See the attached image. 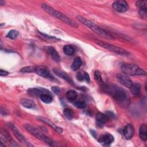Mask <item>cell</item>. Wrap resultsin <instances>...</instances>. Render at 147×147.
<instances>
[{
    "instance_id": "cell-8",
    "label": "cell",
    "mask_w": 147,
    "mask_h": 147,
    "mask_svg": "<svg viewBox=\"0 0 147 147\" xmlns=\"http://www.w3.org/2000/svg\"><path fill=\"white\" fill-rule=\"evenodd\" d=\"M113 8L119 13H124L129 9V5L126 1L123 0L116 1L112 5Z\"/></svg>"
},
{
    "instance_id": "cell-16",
    "label": "cell",
    "mask_w": 147,
    "mask_h": 147,
    "mask_svg": "<svg viewBox=\"0 0 147 147\" xmlns=\"http://www.w3.org/2000/svg\"><path fill=\"white\" fill-rule=\"evenodd\" d=\"M134 127L132 124L129 123L125 126L123 129V133L125 138L126 140L131 139L134 135Z\"/></svg>"
},
{
    "instance_id": "cell-33",
    "label": "cell",
    "mask_w": 147,
    "mask_h": 147,
    "mask_svg": "<svg viewBox=\"0 0 147 147\" xmlns=\"http://www.w3.org/2000/svg\"><path fill=\"white\" fill-rule=\"evenodd\" d=\"M51 89H52V91L55 94H57V95L59 94L60 92V88H59L58 87H57V86H52Z\"/></svg>"
},
{
    "instance_id": "cell-6",
    "label": "cell",
    "mask_w": 147,
    "mask_h": 147,
    "mask_svg": "<svg viewBox=\"0 0 147 147\" xmlns=\"http://www.w3.org/2000/svg\"><path fill=\"white\" fill-rule=\"evenodd\" d=\"M95 42L100 47L105 49H106L112 52L115 53L118 55H119L121 56H128L129 55V53L127 51H126L123 48L118 47L117 46L113 45L112 44H110L107 42H105L104 41L98 40H95Z\"/></svg>"
},
{
    "instance_id": "cell-4",
    "label": "cell",
    "mask_w": 147,
    "mask_h": 147,
    "mask_svg": "<svg viewBox=\"0 0 147 147\" xmlns=\"http://www.w3.org/2000/svg\"><path fill=\"white\" fill-rule=\"evenodd\" d=\"M122 73L128 76L146 75V72L142 68L136 64H123L121 67Z\"/></svg>"
},
{
    "instance_id": "cell-3",
    "label": "cell",
    "mask_w": 147,
    "mask_h": 147,
    "mask_svg": "<svg viewBox=\"0 0 147 147\" xmlns=\"http://www.w3.org/2000/svg\"><path fill=\"white\" fill-rule=\"evenodd\" d=\"M41 7L46 12L49 13L50 15L57 18L59 20H61L65 24L69 25L74 28L78 27V25L75 21H74L70 18H69L65 14H63L62 13H61L57 10H56L52 7L49 6L48 5H47L46 3H42V4H41Z\"/></svg>"
},
{
    "instance_id": "cell-5",
    "label": "cell",
    "mask_w": 147,
    "mask_h": 147,
    "mask_svg": "<svg viewBox=\"0 0 147 147\" xmlns=\"http://www.w3.org/2000/svg\"><path fill=\"white\" fill-rule=\"evenodd\" d=\"M24 127L28 131H29L30 133H31L32 135H33L37 138L39 139L41 141H42L43 142L48 144L49 145L52 146L53 145V142L51 138H49L46 135L41 133L38 130H37L34 126H33L29 124H25Z\"/></svg>"
},
{
    "instance_id": "cell-23",
    "label": "cell",
    "mask_w": 147,
    "mask_h": 147,
    "mask_svg": "<svg viewBox=\"0 0 147 147\" xmlns=\"http://www.w3.org/2000/svg\"><path fill=\"white\" fill-rule=\"evenodd\" d=\"M82 64V59L79 57H77L75 59L74 61L72 62L71 68L73 71L78 70Z\"/></svg>"
},
{
    "instance_id": "cell-28",
    "label": "cell",
    "mask_w": 147,
    "mask_h": 147,
    "mask_svg": "<svg viewBox=\"0 0 147 147\" xmlns=\"http://www.w3.org/2000/svg\"><path fill=\"white\" fill-rule=\"evenodd\" d=\"M63 114L65 118H67L68 120H71L74 117V113L72 111L68 108H65L64 110Z\"/></svg>"
},
{
    "instance_id": "cell-35",
    "label": "cell",
    "mask_w": 147,
    "mask_h": 147,
    "mask_svg": "<svg viewBox=\"0 0 147 147\" xmlns=\"http://www.w3.org/2000/svg\"><path fill=\"white\" fill-rule=\"evenodd\" d=\"M76 78L78 79V80H79V81H82L83 80H84V76H83V74H82L80 72H78L76 75Z\"/></svg>"
},
{
    "instance_id": "cell-2",
    "label": "cell",
    "mask_w": 147,
    "mask_h": 147,
    "mask_svg": "<svg viewBox=\"0 0 147 147\" xmlns=\"http://www.w3.org/2000/svg\"><path fill=\"white\" fill-rule=\"evenodd\" d=\"M78 20L83 25H84L86 26L88 28L90 29H91L92 31L96 33L98 35L100 36V37L109 39V40H113L114 37L113 36L110 34L109 33L107 32L104 29H102L100 27H99L98 25L92 22L91 21L81 16H77Z\"/></svg>"
},
{
    "instance_id": "cell-24",
    "label": "cell",
    "mask_w": 147,
    "mask_h": 147,
    "mask_svg": "<svg viewBox=\"0 0 147 147\" xmlns=\"http://www.w3.org/2000/svg\"><path fill=\"white\" fill-rule=\"evenodd\" d=\"M65 96L67 99L69 101H75V99L77 98L78 94L76 91L70 90L67 92Z\"/></svg>"
},
{
    "instance_id": "cell-36",
    "label": "cell",
    "mask_w": 147,
    "mask_h": 147,
    "mask_svg": "<svg viewBox=\"0 0 147 147\" xmlns=\"http://www.w3.org/2000/svg\"><path fill=\"white\" fill-rule=\"evenodd\" d=\"M110 118H115V114L111 112V111H107L106 113H105Z\"/></svg>"
},
{
    "instance_id": "cell-12",
    "label": "cell",
    "mask_w": 147,
    "mask_h": 147,
    "mask_svg": "<svg viewBox=\"0 0 147 147\" xmlns=\"http://www.w3.org/2000/svg\"><path fill=\"white\" fill-rule=\"evenodd\" d=\"M110 118L106 114L102 113H98L96 115V123L99 127H103L109 120Z\"/></svg>"
},
{
    "instance_id": "cell-26",
    "label": "cell",
    "mask_w": 147,
    "mask_h": 147,
    "mask_svg": "<svg viewBox=\"0 0 147 147\" xmlns=\"http://www.w3.org/2000/svg\"><path fill=\"white\" fill-rule=\"evenodd\" d=\"M94 76H95V79L97 80V82H98V83L102 87H103L105 84L102 79V76H101V74H100V72L96 70L94 72Z\"/></svg>"
},
{
    "instance_id": "cell-37",
    "label": "cell",
    "mask_w": 147,
    "mask_h": 147,
    "mask_svg": "<svg viewBox=\"0 0 147 147\" xmlns=\"http://www.w3.org/2000/svg\"><path fill=\"white\" fill-rule=\"evenodd\" d=\"M9 74V72L7 71H6L5 70H3L2 69H0V75L1 76H6Z\"/></svg>"
},
{
    "instance_id": "cell-19",
    "label": "cell",
    "mask_w": 147,
    "mask_h": 147,
    "mask_svg": "<svg viewBox=\"0 0 147 147\" xmlns=\"http://www.w3.org/2000/svg\"><path fill=\"white\" fill-rule=\"evenodd\" d=\"M20 103L23 107L26 109H34L36 108V103L29 99H22L20 100Z\"/></svg>"
},
{
    "instance_id": "cell-9",
    "label": "cell",
    "mask_w": 147,
    "mask_h": 147,
    "mask_svg": "<svg viewBox=\"0 0 147 147\" xmlns=\"http://www.w3.org/2000/svg\"><path fill=\"white\" fill-rule=\"evenodd\" d=\"M7 125L11 129V130L14 133V136L16 137V138L21 142V143L25 144L28 146V142L26 140L25 137L22 134V133L19 131V130L17 128V127L11 123H8Z\"/></svg>"
},
{
    "instance_id": "cell-39",
    "label": "cell",
    "mask_w": 147,
    "mask_h": 147,
    "mask_svg": "<svg viewBox=\"0 0 147 147\" xmlns=\"http://www.w3.org/2000/svg\"><path fill=\"white\" fill-rule=\"evenodd\" d=\"M5 1H3L2 0H1V1H0V4H1V5H5Z\"/></svg>"
},
{
    "instance_id": "cell-38",
    "label": "cell",
    "mask_w": 147,
    "mask_h": 147,
    "mask_svg": "<svg viewBox=\"0 0 147 147\" xmlns=\"http://www.w3.org/2000/svg\"><path fill=\"white\" fill-rule=\"evenodd\" d=\"M90 131L91 134L95 138H96V131L94 130H93V129L90 130Z\"/></svg>"
},
{
    "instance_id": "cell-17",
    "label": "cell",
    "mask_w": 147,
    "mask_h": 147,
    "mask_svg": "<svg viewBox=\"0 0 147 147\" xmlns=\"http://www.w3.org/2000/svg\"><path fill=\"white\" fill-rule=\"evenodd\" d=\"M53 72L54 73L59 77L62 78L63 79L66 80L67 82H68L69 83L74 85V82H73V80H72V79L64 71L58 69V68H54L53 69Z\"/></svg>"
},
{
    "instance_id": "cell-32",
    "label": "cell",
    "mask_w": 147,
    "mask_h": 147,
    "mask_svg": "<svg viewBox=\"0 0 147 147\" xmlns=\"http://www.w3.org/2000/svg\"><path fill=\"white\" fill-rule=\"evenodd\" d=\"M138 13L140 17L142 18L146 19L147 17V9H138Z\"/></svg>"
},
{
    "instance_id": "cell-22",
    "label": "cell",
    "mask_w": 147,
    "mask_h": 147,
    "mask_svg": "<svg viewBox=\"0 0 147 147\" xmlns=\"http://www.w3.org/2000/svg\"><path fill=\"white\" fill-rule=\"evenodd\" d=\"M147 127L145 124H143L140 127V131H139V134H140V137L141 139L144 141H146L147 139Z\"/></svg>"
},
{
    "instance_id": "cell-13",
    "label": "cell",
    "mask_w": 147,
    "mask_h": 147,
    "mask_svg": "<svg viewBox=\"0 0 147 147\" xmlns=\"http://www.w3.org/2000/svg\"><path fill=\"white\" fill-rule=\"evenodd\" d=\"M98 142L104 145H110L114 140V137L109 134V133H105L101 135L98 138Z\"/></svg>"
},
{
    "instance_id": "cell-20",
    "label": "cell",
    "mask_w": 147,
    "mask_h": 147,
    "mask_svg": "<svg viewBox=\"0 0 147 147\" xmlns=\"http://www.w3.org/2000/svg\"><path fill=\"white\" fill-rule=\"evenodd\" d=\"M131 93L134 96H138L141 94V87L138 83H133L130 87Z\"/></svg>"
},
{
    "instance_id": "cell-14",
    "label": "cell",
    "mask_w": 147,
    "mask_h": 147,
    "mask_svg": "<svg viewBox=\"0 0 147 147\" xmlns=\"http://www.w3.org/2000/svg\"><path fill=\"white\" fill-rule=\"evenodd\" d=\"M28 93L32 96H34V97H37V96H39L44 93H51L48 90L42 88V87H37V88H30L29 89L28 91Z\"/></svg>"
},
{
    "instance_id": "cell-31",
    "label": "cell",
    "mask_w": 147,
    "mask_h": 147,
    "mask_svg": "<svg viewBox=\"0 0 147 147\" xmlns=\"http://www.w3.org/2000/svg\"><path fill=\"white\" fill-rule=\"evenodd\" d=\"M136 4L138 9H147V7H146L147 1H138L136 2Z\"/></svg>"
},
{
    "instance_id": "cell-11",
    "label": "cell",
    "mask_w": 147,
    "mask_h": 147,
    "mask_svg": "<svg viewBox=\"0 0 147 147\" xmlns=\"http://www.w3.org/2000/svg\"><path fill=\"white\" fill-rule=\"evenodd\" d=\"M117 79L120 84L128 88H130L133 84V82H132V80L130 79L127 75L123 74H117Z\"/></svg>"
},
{
    "instance_id": "cell-10",
    "label": "cell",
    "mask_w": 147,
    "mask_h": 147,
    "mask_svg": "<svg viewBox=\"0 0 147 147\" xmlns=\"http://www.w3.org/2000/svg\"><path fill=\"white\" fill-rule=\"evenodd\" d=\"M36 72L40 76L45 78L55 79L54 77L51 74L49 69L45 66H38L36 67Z\"/></svg>"
},
{
    "instance_id": "cell-27",
    "label": "cell",
    "mask_w": 147,
    "mask_h": 147,
    "mask_svg": "<svg viewBox=\"0 0 147 147\" xmlns=\"http://www.w3.org/2000/svg\"><path fill=\"white\" fill-rule=\"evenodd\" d=\"M19 35V32L16 30H10L7 34H6V37L7 38H9L10 39H12V40H14V39H16L18 37Z\"/></svg>"
},
{
    "instance_id": "cell-25",
    "label": "cell",
    "mask_w": 147,
    "mask_h": 147,
    "mask_svg": "<svg viewBox=\"0 0 147 147\" xmlns=\"http://www.w3.org/2000/svg\"><path fill=\"white\" fill-rule=\"evenodd\" d=\"M63 52L64 53L68 56H72L75 53V50L74 47L70 45H65L63 47Z\"/></svg>"
},
{
    "instance_id": "cell-29",
    "label": "cell",
    "mask_w": 147,
    "mask_h": 147,
    "mask_svg": "<svg viewBox=\"0 0 147 147\" xmlns=\"http://www.w3.org/2000/svg\"><path fill=\"white\" fill-rule=\"evenodd\" d=\"M21 72L22 73H30V72H36V67L33 66H27L25 67L20 70Z\"/></svg>"
},
{
    "instance_id": "cell-34",
    "label": "cell",
    "mask_w": 147,
    "mask_h": 147,
    "mask_svg": "<svg viewBox=\"0 0 147 147\" xmlns=\"http://www.w3.org/2000/svg\"><path fill=\"white\" fill-rule=\"evenodd\" d=\"M83 76H84V80H86V81L89 83L90 82V76L88 75V74L86 72H84L83 73Z\"/></svg>"
},
{
    "instance_id": "cell-21",
    "label": "cell",
    "mask_w": 147,
    "mask_h": 147,
    "mask_svg": "<svg viewBox=\"0 0 147 147\" xmlns=\"http://www.w3.org/2000/svg\"><path fill=\"white\" fill-rule=\"evenodd\" d=\"M40 100L45 103H50L53 100L51 93H44L40 96Z\"/></svg>"
},
{
    "instance_id": "cell-7",
    "label": "cell",
    "mask_w": 147,
    "mask_h": 147,
    "mask_svg": "<svg viewBox=\"0 0 147 147\" xmlns=\"http://www.w3.org/2000/svg\"><path fill=\"white\" fill-rule=\"evenodd\" d=\"M1 141L2 142L5 146L7 145V144L11 146H18V145L16 144L8 132L5 130H1Z\"/></svg>"
},
{
    "instance_id": "cell-30",
    "label": "cell",
    "mask_w": 147,
    "mask_h": 147,
    "mask_svg": "<svg viewBox=\"0 0 147 147\" xmlns=\"http://www.w3.org/2000/svg\"><path fill=\"white\" fill-rule=\"evenodd\" d=\"M74 105L78 108V109H83L86 107V104L84 101L82 100H77V101H74Z\"/></svg>"
},
{
    "instance_id": "cell-15",
    "label": "cell",
    "mask_w": 147,
    "mask_h": 147,
    "mask_svg": "<svg viewBox=\"0 0 147 147\" xmlns=\"http://www.w3.org/2000/svg\"><path fill=\"white\" fill-rule=\"evenodd\" d=\"M38 119L41 121V122L46 123L47 125H48V126H51L53 130H55L56 131H57V133H61L63 132V129L58 126H57L56 124H55L53 122H52L51 120H49L48 118L42 117H38Z\"/></svg>"
},
{
    "instance_id": "cell-1",
    "label": "cell",
    "mask_w": 147,
    "mask_h": 147,
    "mask_svg": "<svg viewBox=\"0 0 147 147\" xmlns=\"http://www.w3.org/2000/svg\"><path fill=\"white\" fill-rule=\"evenodd\" d=\"M105 91L109 93L116 101L117 104L123 108L127 107L130 105V96L127 91L117 85L106 84L103 87Z\"/></svg>"
},
{
    "instance_id": "cell-18",
    "label": "cell",
    "mask_w": 147,
    "mask_h": 147,
    "mask_svg": "<svg viewBox=\"0 0 147 147\" xmlns=\"http://www.w3.org/2000/svg\"><path fill=\"white\" fill-rule=\"evenodd\" d=\"M47 52L51 56L52 59L55 61H59L60 57L57 51L52 47H48L46 48Z\"/></svg>"
}]
</instances>
